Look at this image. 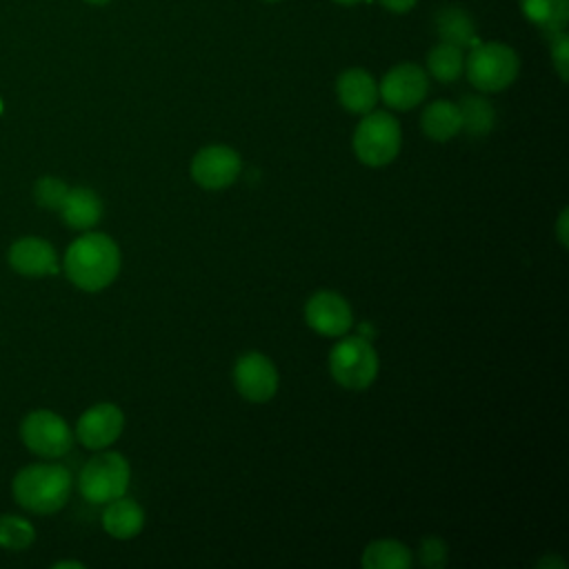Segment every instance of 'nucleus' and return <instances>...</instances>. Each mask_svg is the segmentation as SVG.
I'll use <instances>...</instances> for the list:
<instances>
[{"label": "nucleus", "instance_id": "obj_1", "mask_svg": "<svg viewBox=\"0 0 569 569\" xmlns=\"http://www.w3.org/2000/svg\"><path fill=\"white\" fill-rule=\"evenodd\" d=\"M122 256L116 240L100 231H82L64 251L62 269L69 282L87 293L107 289L120 273Z\"/></svg>", "mask_w": 569, "mask_h": 569}, {"label": "nucleus", "instance_id": "obj_2", "mask_svg": "<svg viewBox=\"0 0 569 569\" xmlns=\"http://www.w3.org/2000/svg\"><path fill=\"white\" fill-rule=\"evenodd\" d=\"M71 471L60 462H33L22 467L11 482L13 500L40 516L60 511L71 496Z\"/></svg>", "mask_w": 569, "mask_h": 569}, {"label": "nucleus", "instance_id": "obj_3", "mask_svg": "<svg viewBox=\"0 0 569 569\" xmlns=\"http://www.w3.org/2000/svg\"><path fill=\"white\" fill-rule=\"evenodd\" d=\"M465 56V73L480 93H498L511 87L520 73L518 53L505 42H476Z\"/></svg>", "mask_w": 569, "mask_h": 569}, {"label": "nucleus", "instance_id": "obj_4", "mask_svg": "<svg viewBox=\"0 0 569 569\" xmlns=\"http://www.w3.org/2000/svg\"><path fill=\"white\" fill-rule=\"evenodd\" d=\"M402 144V129L393 113L371 109L360 118L353 129L351 147L356 158L371 169H380L391 164Z\"/></svg>", "mask_w": 569, "mask_h": 569}, {"label": "nucleus", "instance_id": "obj_5", "mask_svg": "<svg viewBox=\"0 0 569 569\" xmlns=\"http://www.w3.org/2000/svg\"><path fill=\"white\" fill-rule=\"evenodd\" d=\"M380 371V358L369 338L340 336L329 351V373L333 382L349 391H365L371 387Z\"/></svg>", "mask_w": 569, "mask_h": 569}, {"label": "nucleus", "instance_id": "obj_6", "mask_svg": "<svg viewBox=\"0 0 569 569\" xmlns=\"http://www.w3.org/2000/svg\"><path fill=\"white\" fill-rule=\"evenodd\" d=\"M131 482L129 460L120 451L100 449L84 462L78 476V491L93 505H107L127 493Z\"/></svg>", "mask_w": 569, "mask_h": 569}, {"label": "nucleus", "instance_id": "obj_7", "mask_svg": "<svg viewBox=\"0 0 569 569\" xmlns=\"http://www.w3.org/2000/svg\"><path fill=\"white\" fill-rule=\"evenodd\" d=\"M22 445L47 460L62 458L73 445V431L69 422L51 409H33L20 422Z\"/></svg>", "mask_w": 569, "mask_h": 569}, {"label": "nucleus", "instance_id": "obj_8", "mask_svg": "<svg viewBox=\"0 0 569 569\" xmlns=\"http://www.w3.org/2000/svg\"><path fill=\"white\" fill-rule=\"evenodd\" d=\"M242 171V158L229 144H207L198 149L189 162L191 180L207 189L220 191L231 187Z\"/></svg>", "mask_w": 569, "mask_h": 569}, {"label": "nucleus", "instance_id": "obj_9", "mask_svg": "<svg viewBox=\"0 0 569 569\" xmlns=\"http://www.w3.org/2000/svg\"><path fill=\"white\" fill-rule=\"evenodd\" d=\"M233 387L236 391L249 400V402H269L278 387H280V376L276 365L271 362L269 356L262 351H244L236 358L233 362Z\"/></svg>", "mask_w": 569, "mask_h": 569}, {"label": "nucleus", "instance_id": "obj_10", "mask_svg": "<svg viewBox=\"0 0 569 569\" xmlns=\"http://www.w3.org/2000/svg\"><path fill=\"white\" fill-rule=\"evenodd\" d=\"M429 91V76L416 62H400L391 67L378 82L380 100L393 111H409L418 107Z\"/></svg>", "mask_w": 569, "mask_h": 569}, {"label": "nucleus", "instance_id": "obj_11", "mask_svg": "<svg viewBox=\"0 0 569 569\" xmlns=\"http://www.w3.org/2000/svg\"><path fill=\"white\" fill-rule=\"evenodd\" d=\"M305 322L311 331L325 338H340L353 327V311L347 298L331 289L311 293L305 302Z\"/></svg>", "mask_w": 569, "mask_h": 569}, {"label": "nucleus", "instance_id": "obj_12", "mask_svg": "<svg viewBox=\"0 0 569 569\" xmlns=\"http://www.w3.org/2000/svg\"><path fill=\"white\" fill-rule=\"evenodd\" d=\"M124 431V413L113 402H98L82 411L73 438L91 451L109 449Z\"/></svg>", "mask_w": 569, "mask_h": 569}, {"label": "nucleus", "instance_id": "obj_13", "mask_svg": "<svg viewBox=\"0 0 569 569\" xmlns=\"http://www.w3.org/2000/svg\"><path fill=\"white\" fill-rule=\"evenodd\" d=\"M7 260L16 273L27 278H44L60 271V262L53 244L38 236L18 238L9 247Z\"/></svg>", "mask_w": 569, "mask_h": 569}, {"label": "nucleus", "instance_id": "obj_14", "mask_svg": "<svg viewBox=\"0 0 569 569\" xmlns=\"http://www.w3.org/2000/svg\"><path fill=\"white\" fill-rule=\"evenodd\" d=\"M336 96L345 111L353 116L369 113L380 100L376 78L362 67H349L336 78Z\"/></svg>", "mask_w": 569, "mask_h": 569}, {"label": "nucleus", "instance_id": "obj_15", "mask_svg": "<svg viewBox=\"0 0 569 569\" xmlns=\"http://www.w3.org/2000/svg\"><path fill=\"white\" fill-rule=\"evenodd\" d=\"M58 213L69 229L89 231L102 218V200L89 187H69Z\"/></svg>", "mask_w": 569, "mask_h": 569}, {"label": "nucleus", "instance_id": "obj_16", "mask_svg": "<svg viewBox=\"0 0 569 569\" xmlns=\"http://www.w3.org/2000/svg\"><path fill=\"white\" fill-rule=\"evenodd\" d=\"M102 529L116 540H131L144 527V509L133 498L120 496L104 505L102 511Z\"/></svg>", "mask_w": 569, "mask_h": 569}, {"label": "nucleus", "instance_id": "obj_17", "mask_svg": "<svg viewBox=\"0 0 569 569\" xmlns=\"http://www.w3.org/2000/svg\"><path fill=\"white\" fill-rule=\"evenodd\" d=\"M433 27H436V33L442 42L456 44L460 49L473 47L478 42L476 22H473L471 13L460 4L440 7L433 16Z\"/></svg>", "mask_w": 569, "mask_h": 569}, {"label": "nucleus", "instance_id": "obj_18", "mask_svg": "<svg viewBox=\"0 0 569 569\" xmlns=\"http://www.w3.org/2000/svg\"><path fill=\"white\" fill-rule=\"evenodd\" d=\"M420 129L433 142H447L462 131L460 109L451 100H433L420 113Z\"/></svg>", "mask_w": 569, "mask_h": 569}, {"label": "nucleus", "instance_id": "obj_19", "mask_svg": "<svg viewBox=\"0 0 569 569\" xmlns=\"http://www.w3.org/2000/svg\"><path fill=\"white\" fill-rule=\"evenodd\" d=\"M360 562L365 569H407L411 565V551L400 540L378 538L362 549Z\"/></svg>", "mask_w": 569, "mask_h": 569}, {"label": "nucleus", "instance_id": "obj_20", "mask_svg": "<svg viewBox=\"0 0 569 569\" xmlns=\"http://www.w3.org/2000/svg\"><path fill=\"white\" fill-rule=\"evenodd\" d=\"M520 11L533 27L553 33L569 22V0H520Z\"/></svg>", "mask_w": 569, "mask_h": 569}, {"label": "nucleus", "instance_id": "obj_21", "mask_svg": "<svg viewBox=\"0 0 569 569\" xmlns=\"http://www.w3.org/2000/svg\"><path fill=\"white\" fill-rule=\"evenodd\" d=\"M425 71L438 82H456L465 73V49L440 40L429 49Z\"/></svg>", "mask_w": 569, "mask_h": 569}, {"label": "nucleus", "instance_id": "obj_22", "mask_svg": "<svg viewBox=\"0 0 569 569\" xmlns=\"http://www.w3.org/2000/svg\"><path fill=\"white\" fill-rule=\"evenodd\" d=\"M456 104L460 109L462 129L469 136H487L493 129L496 111L493 104L482 93H467Z\"/></svg>", "mask_w": 569, "mask_h": 569}, {"label": "nucleus", "instance_id": "obj_23", "mask_svg": "<svg viewBox=\"0 0 569 569\" xmlns=\"http://www.w3.org/2000/svg\"><path fill=\"white\" fill-rule=\"evenodd\" d=\"M33 525L18 513H0V547L9 551H24L33 545Z\"/></svg>", "mask_w": 569, "mask_h": 569}, {"label": "nucleus", "instance_id": "obj_24", "mask_svg": "<svg viewBox=\"0 0 569 569\" xmlns=\"http://www.w3.org/2000/svg\"><path fill=\"white\" fill-rule=\"evenodd\" d=\"M67 191H69V184L62 178H58V176H42L33 184V200L42 209L58 211L62 200H64V196H67Z\"/></svg>", "mask_w": 569, "mask_h": 569}, {"label": "nucleus", "instance_id": "obj_25", "mask_svg": "<svg viewBox=\"0 0 569 569\" xmlns=\"http://www.w3.org/2000/svg\"><path fill=\"white\" fill-rule=\"evenodd\" d=\"M549 53H551V64L562 82L569 78V36L565 29L549 33Z\"/></svg>", "mask_w": 569, "mask_h": 569}, {"label": "nucleus", "instance_id": "obj_26", "mask_svg": "<svg viewBox=\"0 0 569 569\" xmlns=\"http://www.w3.org/2000/svg\"><path fill=\"white\" fill-rule=\"evenodd\" d=\"M418 558L422 567L440 569L447 565V545L440 538H425L418 547Z\"/></svg>", "mask_w": 569, "mask_h": 569}, {"label": "nucleus", "instance_id": "obj_27", "mask_svg": "<svg viewBox=\"0 0 569 569\" xmlns=\"http://www.w3.org/2000/svg\"><path fill=\"white\" fill-rule=\"evenodd\" d=\"M382 4V9L391 11V13H407L416 7L418 0H378Z\"/></svg>", "mask_w": 569, "mask_h": 569}, {"label": "nucleus", "instance_id": "obj_28", "mask_svg": "<svg viewBox=\"0 0 569 569\" xmlns=\"http://www.w3.org/2000/svg\"><path fill=\"white\" fill-rule=\"evenodd\" d=\"M556 236H558V242L562 247H567V242H569V238H567V209L560 211V218L556 222Z\"/></svg>", "mask_w": 569, "mask_h": 569}, {"label": "nucleus", "instance_id": "obj_29", "mask_svg": "<svg viewBox=\"0 0 569 569\" xmlns=\"http://www.w3.org/2000/svg\"><path fill=\"white\" fill-rule=\"evenodd\" d=\"M558 567V569H565V560H560V558H556V556H545L542 560H538V567L540 569H547V567Z\"/></svg>", "mask_w": 569, "mask_h": 569}, {"label": "nucleus", "instance_id": "obj_30", "mask_svg": "<svg viewBox=\"0 0 569 569\" xmlns=\"http://www.w3.org/2000/svg\"><path fill=\"white\" fill-rule=\"evenodd\" d=\"M64 567H73V569H82L84 565L82 562H78V560H60V562H56L53 565V569H64Z\"/></svg>", "mask_w": 569, "mask_h": 569}, {"label": "nucleus", "instance_id": "obj_31", "mask_svg": "<svg viewBox=\"0 0 569 569\" xmlns=\"http://www.w3.org/2000/svg\"><path fill=\"white\" fill-rule=\"evenodd\" d=\"M331 2L345 4V7H353V4H360V2H365V0H331Z\"/></svg>", "mask_w": 569, "mask_h": 569}, {"label": "nucleus", "instance_id": "obj_32", "mask_svg": "<svg viewBox=\"0 0 569 569\" xmlns=\"http://www.w3.org/2000/svg\"><path fill=\"white\" fill-rule=\"evenodd\" d=\"M84 2H89V4H107V2H111V0H84Z\"/></svg>", "mask_w": 569, "mask_h": 569}, {"label": "nucleus", "instance_id": "obj_33", "mask_svg": "<svg viewBox=\"0 0 569 569\" xmlns=\"http://www.w3.org/2000/svg\"><path fill=\"white\" fill-rule=\"evenodd\" d=\"M264 2H280V0H264Z\"/></svg>", "mask_w": 569, "mask_h": 569}]
</instances>
